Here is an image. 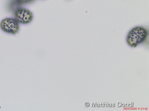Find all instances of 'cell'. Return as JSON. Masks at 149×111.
Here are the masks:
<instances>
[{
  "instance_id": "obj_8",
  "label": "cell",
  "mask_w": 149,
  "mask_h": 111,
  "mask_svg": "<svg viewBox=\"0 0 149 111\" xmlns=\"http://www.w3.org/2000/svg\"><path fill=\"white\" fill-rule=\"evenodd\" d=\"M112 106L113 107H115V104L114 103L113 104Z\"/></svg>"
},
{
  "instance_id": "obj_2",
  "label": "cell",
  "mask_w": 149,
  "mask_h": 111,
  "mask_svg": "<svg viewBox=\"0 0 149 111\" xmlns=\"http://www.w3.org/2000/svg\"><path fill=\"white\" fill-rule=\"evenodd\" d=\"M2 29L7 33L16 34L19 29L18 22L13 18H7L3 20L0 24Z\"/></svg>"
},
{
  "instance_id": "obj_10",
  "label": "cell",
  "mask_w": 149,
  "mask_h": 111,
  "mask_svg": "<svg viewBox=\"0 0 149 111\" xmlns=\"http://www.w3.org/2000/svg\"><path fill=\"white\" fill-rule=\"evenodd\" d=\"M99 105V103L97 104V107H98V106Z\"/></svg>"
},
{
  "instance_id": "obj_3",
  "label": "cell",
  "mask_w": 149,
  "mask_h": 111,
  "mask_svg": "<svg viewBox=\"0 0 149 111\" xmlns=\"http://www.w3.org/2000/svg\"><path fill=\"white\" fill-rule=\"evenodd\" d=\"M15 20L20 23L26 24L30 23L33 18V14L29 10L20 9L15 12Z\"/></svg>"
},
{
  "instance_id": "obj_7",
  "label": "cell",
  "mask_w": 149,
  "mask_h": 111,
  "mask_svg": "<svg viewBox=\"0 0 149 111\" xmlns=\"http://www.w3.org/2000/svg\"><path fill=\"white\" fill-rule=\"evenodd\" d=\"M122 106H123V107H124L125 106V104L124 103H123L122 105Z\"/></svg>"
},
{
  "instance_id": "obj_5",
  "label": "cell",
  "mask_w": 149,
  "mask_h": 111,
  "mask_svg": "<svg viewBox=\"0 0 149 111\" xmlns=\"http://www.w3.org/2000/svg\"><path fill=\"white\" fill-rule=\"evenodd\" d=\"M84 105H85V106L86 107H88L90 105L89 103H88V102L86 103H85Z\"/></svg>"
},
{
  "instance_id": "obj_6",
  "label": "cell",
  "mask_w": 149,
  "mask_h": 111,
  "mask_svg": "<svg viewBox=\"0 0 149 111\" xmlns=\"http://www.w3.org/2000/svg\"><path fill=\"white\" fill-rule=\"evenodd\" d=\"M121 106V103L120 102H118V106L120 107Z\"/></svg>"
},
{
  "instance_id": "obj_1",
  "label": "cell",
  "mask_w": 149,
  "mask_h": 111,
  "mask_svg": "<svg viewBox=\"0 0 149 111\" xmlns=\"http://www.w3.org/2000/svg\"><path fill=\"white\" fill-rule=\"evenodd\" d=\"M148 35V32L142 27L133 28L129 32L127 36V41L128 44L133 47L144 42Z\"/></svg>"
},
{
  "instance_id": "obj_4",
  "label": "cell",
  "mask_w": 149,
  "mask_h": 111,
  "mask_svg": "<svg viewBox=\"0 0 149 111\" xmlns=\"http://www.w3.org/2000/svg\"><path fill=\"white\" fill-rule=\"evenodd\" d=\"M18 3L20 4H26L31 3L34 0H17Z\"/></svg>"
},
{
  "instance_id": "obj_9",
  "label": "cell",
  "mask_w": 149,
  "mask_h": 111,
  "mask_svg": "<svg viewBox=\"0 0 149 111\" xmlns=\"http://www.w3.org/2000/svg\"><path fill=\"white\" fill-rule=\"evenodd\" d=\"M111 103L109 104V107H111Z\"/></svg>"
}]
</instances>
